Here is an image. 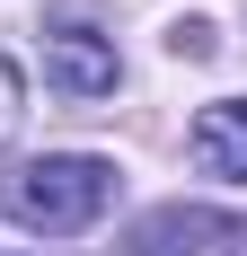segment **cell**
I'll use <instances>...</instances> for the list:
<instances>
[{
    "instance_id": "obj_4",
    "label": "cell",
    "mask_w": 247,
    "mask_h": 256,
    "mask_svg": "<svg viewBox=\"0 0 247 256\" xmlns=\"http://www.w3.org/2000/svg\"><path fill=\"white\" fill-rule=\"evenodd\" d=\"M203 238H230V221H212V212H150L132 248L142 256H203Z\"/></svg>"
},
{
    "instance_id": "obj_2",
    "label": "cell",
    "mask_w": 247,
    "mask_h": 256,
    "mask_svg": "<svg viewBox=\"0 0 247 256\" xmlns=\"http://www.w3.org/2000/svg\"><path fill=\"white\" fill-rule=\"evenodd\" d=\"M44 80L62 88V98H115V80H124V62H115V36H98V26L62 18V26L44 36Z\"/></svg>"
},
{
    "instance_id": "obj_5",
    "label": "cell",
    "mask_w": 247,
    "mask_h": 256,
    "mask_svg": "<svg viewBox=\"0 0 247 256\" xmlns=\"http://www.w3.org/2000/svg\"><path fill=\"white\" fill-rule=\"evenodd\" d=\"M18 115H26V80H18V62L0 53V142L18 132Z\"/></svg>"
},
{
    "instance_id": "obj_1",
    "label": "cell",
    "mask_w": 247,
    "mask_h": 256,
    "mask_svg": "<svg viewBox=\"0 0 247 256\" xmlns=\"http://www.w3.org/2000/svg\"><path fill=\"white\" fill-rule=\"evenodd\" d=\"M106 204H115V159H88V150L26 159L18 177H9V212H18L36 238H80Z\"/></svg>"
},
{
    "instance_id": "obj_3",
    "label": "cell",
    "mask_w": 247,
    "mask_h": 256,
    "mask_svg": "<svg viewBox=\"0 0 247 256\" xmlns=\"http://www.w3.org/2000/svg\"><path fill=\"white\" fill-rule=\"evenodd\" d=\"M186 150H194L203 177L247 186V98H212V106L194 115V132H186Z\"/></svg>"
}]
</instances>
